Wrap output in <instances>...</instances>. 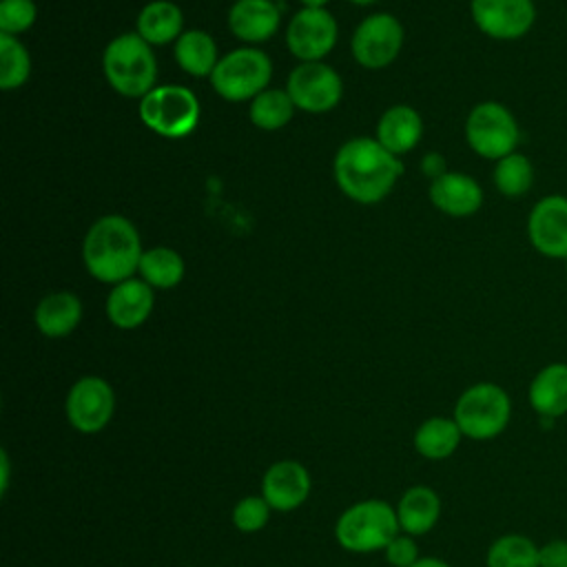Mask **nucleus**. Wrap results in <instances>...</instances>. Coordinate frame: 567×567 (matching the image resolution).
Masks as SVG:
<instances>
[{"instance_id":"nucleus-1","label":"nucleus","mask_w":567,"mask_h":567,"mask_svg":"<svg viewBox=\"0 0 567 567\" xmlns=\"http://www.w3.org/2000/svg\"><path fill=\"white\" fill-rule=\"evenodd\" d=\"M337 186L357 204H377L385 199L399 177L403 162L379 144L374 137H352L334 155Z\"/></svg>"},{"instance_id":"nucleus-2","label":"nucleus","mask_w":567,"mask_h":567,"mask_svg":"<svg viewBox=\"0 0 567 567\" xmlns=\"http://www.w3.org/2000/svg\"><path fill=\"white\" fill-rule=\"evenodd\" d=\"M142 252L137 228L122 215L95 219L82 241V261L89 275L113 286L137 272Z\"/></svg>"},{"instance_id":"nucleus-3","label":"nucleus","mask_w":567,"mask_h":567,"mask_svg":"<svg viewBox=\"0 0 567 567\" xmlns=\"http://www.w3.org/2000/svg\"><path fill=\"white\" fill-rule=\"evenodd\" d=\"M102 71L115 93L142 100L155 89L157 62L153 47L140 33H122L106 44Z\"/></svg>"},{"instance_id":"nucleus-4","label":"nucleus","mask_w":567,"mask_h":567,"mask_svg":"<svg viewBox=\"0 0 567 567\" xmlns=\"http://www.w3.org/2000/svg\"><path fill=\"white\" fill-rule=\"evenodd\" d=\"M396 534H401L396 507L383 498L357 501L334 523V538L350 554L383 551Z\"/></svg>"},{"instance_id":"nucleus-5","label":"nucleus","mask_w":567,"mask_h":567,"mask_svg":"<svg viewBox=\"0 0 567 567\" xmlns=\"http://www.w3.org/2000/svg\"><path fill=\"white\" fill-rule=\"evenodd\" d=\"M452 419L465 439L492 441L501 436L512 421V399L503 385L478 381L458 394Z\"/></svg>"},{"instance_id":"nucleus-6","label":"nucleus","mask_w":567,"mask_h":567,"mask_svg":"<svg viewBox=\"0 0 567 567\" xmlns=\"http://www.w3.org/2000/svg\"><path fill=\"white\" fill-rule=\"evenodd\" d=\"M199 100L182 84H159L140 100V120L153 133L182 140L199 124Z\"/></svg>"},{"instance_id":"nucleus-7","label":"nucleus","mask_w":567,"mask_h":567,"mask_svg":"<svg viewBox=\"0 0 567 567\" xmlns=\"http://www.w3.org/2000/svg\"><path fill=\"white\" fill-rule=\"evenodd\" d=\"M272 62L257 47H239L221 55L210 73V86L226 102H248L268 89Z\"/></svg>"},{"instance_id":"nucleus-8","label":"nucleus","mask_w":567,"mask_h":567,"mask_svg":"<svg viewBox=\"0 0 567 567\" xmlns=\"http://www.w3.org/2000/svg\"><path fill=\"white\" fill-rule=\"evenodd\" d=\"M465 140L478 157L498 162L501 157L518 151L520 126L505 104L485 100L474 104L467 113Z\"/></svg>"},{"instance_id":"nucleus-9","label":"nucleus","mask_w":567,"mask_h":567,"mask_svg":"<svg viewBox=\"0 0 567 567\" xmlns=\"http://www.w3.org/2000/svg\"><path fill=\"white\" fill-rule=\"evenodd\" d=\"M115 412V392L102 377L86 374L78 379L64 399V414L69 425L80 434L102 432Z\"/></svg>"},{"instance_id":"nucleus-10","label":"nucleus","mask_w":567,"mask_h":567,"mask_svg":"<svg viewBox=\"0 0 567 567\" xmlns=\"http://www.w3.org/2000/svg\"><path fill=\"white\" fill-rule=\"evenodd\" d=\"M403 47V27L390 13H370L352 33V55L363 69L390 66Z\"/></svg>"},{"instance_id":"nucleus-11","label":"nucleus","mask_w":567,"mask_h":567,"mask_svg":"<svg viewBox=\"0 0 567 567\" xmlns=\"http://www.w3.org/2000/svg\"><path fill=\"white\" fill-rule=\"evenodd\" d=\"M286 91L297 109L306 113H328L339 104L343 82L326 62H299L288 75Z\"/></svg>"},{"instance_id":"nucleus-12","label":"nucleus","mask_w":567,"mask_h":567,"mask_svg":"<svg viewBox=\"0 0 567 567\" xmlns=\"http://www.w3.org/2000/svg\"><path fill=\"white\" fill-rule=\"evenodd\" d=\"M470 16L483 35L509 42L532 31L536 4L534 0H470Z\"/></svg>"},{"instance_id":"nucleus-13","label":"nucleus","mask_w":567,"mask_h":567,"mask_svg":"<svg viewBox=\"0 0 567 567\" xmlns=\"http://www.w3.org/2000/svg\"><path fill=\"white\" fill-rule=\"evenodd\" d=\"M337 20L328 9H299L286 27V44L301 62H321L337 44Z\"/></svg>"},{"instance_id":"nucleus-14","label":"nucleus","mask_w":567,"mask_h":567,"mask_svg":"<svg viewBox=\"0 0 567 567\" xmlns=\"http://www.w3.org/2000/svg\"><path fill=\"white\" fill-rule=\"evenodd\" d=\"M527 239L547 259L567 257V195L540 197L527 215Z\"/></svg>"},{"instance_id":"nucleus-15","label":"nucleus","mask_w":567,"mask_h":567,"mask_svg":"<svg viewBox=\"0 0 567 567\" xmlns=\"http://www.w3.org/2000/svg\"><path fill=\"white\" fill-rule=\"evenodd\" d=\"M310 472L295 458L275 461L261 476V496L275 512H292L310 496Z\"/></svg>"},{"instance_id":"nucleus-16","label":"nucleus","mask_w":567,"mask_h":567,"mask_svg":"<svg viewBox=\"0 0 567 567\" xmlns=\"http://www.w3.org/2000/svg\"><path fill=\"white\" fill-rule=\"evenodd\" d=\"M153 306V288L144 279L131 277L111 288L106 297V317L120 330H135L151 317Z\"/></svg>"},{"instance_id":"nucleus-17","label":"nucleus","mask_w":567,"mask_h":567,"mask_svg":"<svg viewBox=\"0 0 567 567\" xmlns=\"http://www.w3.org/2000/svg\"><path fill=\"white\" fill-rule=\"evenodd\" d=\"M427 195L434 208L450 217H470L483 206L481 184L458 171H445L432 179Z\"/></svg>"},{"instance_id":"nucleus-18","label":"nucleus","mask_w":567,"mask_h":567,"mask_svg":"<svg viewBox=\"0 0 567 567\" xmlns=\"http://www.w3.org/2000/svg\"><path fill=\"white\" fill-rule=\"evenodd\" d=\"M281 24V4L275 0H237L228 11L230 33L246 42L259 44L270 40Z\"/></svg>"},{"instance_id":"nucleus-19","label":"nucleus","mask_w":567,"mask_h":567,"mask_svg":"<svg viewBox=\"0 0 567 567\" xmlns=\"http://www.w3.org/2000/svg\"><path fill=\"white\" fill-rule=\"evenodd\" d=\"M527 403L538 419L554 421L567 414V363L551 361L529 381Z\"/></svg>"},{"instance_id":"nucleus-20","label":"nucleus","mask_w":567,"mask_h":567,"mask_svg":"<svg viewBox=\"0 0 567 567\" xmlns=\"http://www.w3.org/2000/svg\"><path fill=\"white\" fill-rule=\"evenodd\" d=\"M423 135V120L419 111L408 104H394L377 122V140L392 155L401 157L412 151Z\"/></svg>"},{"instance_id":"nucleus-21","label":"nucleus","mask_w":567,"mask_h":567,"mask_svg":"<svg viewBox=\"0 0 567 567\" xmlns=\"http://www.w3.org/2000/svg\"><path fill=\"white\" fill-rule=\"evenodd\" d=\"M82 319V301L75 292L55 290L44 295L33 312L35 328L49 339H62L71 334Z\"/></svg>"},{"instance_id":"nucleus-22","label":"nucleus","mask_w":567,"mask_h":567,"mask_svg":"<svg viewBox=\"0 0 567 567\" xmlns=\"http://www.w3.org/2000/svg\"><path fill=\"white\" fill-rule=\"evenodd\" d=\"M394 507L401 532L410 536H423L432 532L443 509L441 496L427 485L408 487Z\"/></svg>"},{"instance_id":"nucleus-23","label":"nucleus","mask_w":567,"mask_h":567,"mask_svg":"<svg viewBox=\"0 0 567 567\" xmlns=\"http://www.w3.org/2000/svg\"><path fill=\"white\" fill-rule=\"evenodd\" d=\"M135 33H140L151 47L175 42L184 33L182 9L171 0H153L144 4L135 20Z\"/></svg>"},{"instance_id":"nucleus-24","label":"nucleus","mask_w":567,"mask_h":567,"mask_svg":"<svg viewBox=\"0 0 567 567\" xmlns=\"http://www.w3.org/2000/svg\"><path fill=\"white\" fill-rule=\"evenodd\" d=\"M463 432L452 416H430L414 430L412 443L419 456L427 461H445L461 445Z\"/></svg>"},{"instance_id":"nucleus-25","label":"nucleus","mask_w":567,"mask_h":567,"mask_svg":"<svg viewBox=\"0 0 567 567\" xmlns=\"http://www.w3.org/2000/svg\"><path fill=\"white\" fill-rule=\"evenodd\" d=\"M173 55L177 66L195 78H210L213 69L217 66V44L210 33L202 29H190L184 31L173 47Z\"/></svg>"},{"instance_id":"nucleus-26","label":"nucleus","mask_w":567,"mask_h":567,"mask_svg":"<svg viewBox=\"0 0 567 567\" xmlns=\"http://www.w3.org/2000/svg\"><path fill=\"white\" fill-rule=\"evenodd\" d=\"M184 270L186 266L182 255L168 246H155L144 250L137 266L140 279H144L151 288L159 290L177 286L184 279Z\"/></svg>"},{"instance_id":"nucleus-27","label":"nucleus","mask_w":567,"mask_h":567,"mask_svg":"<svg viewBox=\"0 0 567 567\" xmlns=\"http://www.w3.org/2000/svg\"><path fill=\"white\" fill-rule=\"evenodd\" d=\"M538 549L540 545L525 534H501L485 551V567H540Z\"/></svg>"},{"instance_id":"nucleus-28","label":"nucleus","mask_w":567,"mask_h":567,"mask_svg":"<svg viewBox=\"0 0 567 567\" xmlns=\"http://www.w3.org/2000/svg\"><path fill=\"white\" fill-rule=\"evenodd\" d=\"M295 102L288 91L266 89L257 97L250 100L248 117L261 131H277L286 126L295 115Z\"/></svg>"},{"instance_id":"nucleus-29","label":"nucleus","mask_w":567,"mask_h":567,"mask_svg":"<svg viewBox=\"0 0 567 567\" xmlns=\"http://www.w3.org/2000/svg\"><path fill=\"white\" fill-rule=\"evenodd\" d=\"M534 177H536L534 164L520 151H514L501 157L492 173V182L496 190L505 197H523L525 193H529L534 186Z\"/></svg>"},{"instance_id":"nucleus-30","label":"nucleus","mask_w":567,"mask_h":567,"mask_svg":"<svg viewBox=\"0 0 567 567\" xmlns=\"http://www.w3.org/2000/svg\"><path fill=\"white\" fill-rule=\"evenodd\" d=\"M31 75V55L24 44L13 38L0 33V89L11 91L22 86Z\"/></svg>"},{"instance_id":"nucleus-31","label":"nucleus","mask_w":567,"mask_h":567,"mask_svg":"<svg viewBox=\"0 0 567 567\" xmlns=\"http://www.w3.org/2000/svg\"><path fill=\"white\" fill-rule=\"evenodd\" d=\"M270 512H272V507L266 503V498L261 494H252V496H244L235 503L230 518H233V525L241 534H255L268 525Z\"/></svg>"},{"instance_id":"nucleus-32","label":"nucleus","mask_w":567,"mask_h":567,"mask_svg":"<svg viewBox=\"0 0 567 567\" xmlns=\"http://www.w3.org/2000/svg\"><path fill=\"white\" fill-rule=\"evenodd\" d=\"M38 18L33 0H0V33L18 38L29 31Z\"/></svg>"},{"instance_id":"nucleus-33","label":"nucleus","mask_w":567,"mask_h":567,"mask_svg":"<svg viewBox=\"0 0 567 567\" xmlns=\"http://www.w3.org/2000/svg\"><path fill=\"white\" fill-rule=\"evenodd\" d=\"M383 556L385 560L392 565V567H410L419 560V547H416V540L414 536L410 534H396L383 549Z\"/></svg>"},{"instance_id":"nucleus-34","label":"nucleus","mask_w":567,"mask_h":567,"mask_svg":"<svg viewBox=\"0 0 567 567\" xmlns=\"http://www.w3.org/2000/svg\"><path fill=\"white\" fill-rule=\"evenodd\" d=\"M540 567H567V538H551L538 549Z\"/></svg>"},{"instance_id":"nucleus-35","label":"nucleus","mask_w":567,"mask_h":567,"mask_svg":"<svg viewBox=\"0 0 567 567\" xmlns=\"http://www.w3.org/2000/svg\"><path fill=\"white\" fill-rule=\"evenodd\" d=\"M423 171H427V173L432 175V179H436L439 175L445 173V159H443L441 155L432 153V155H427V157L423 159Z\"/></svg>"},{"instance_id":"nucleus-36","label":"nucleus","mask_w":567,"mask_h":567,"mask_svg":"<svg viewBox=\"0 0 567 567\" xmlns=\"http://www.w3.org/2000/svg\"><path fill=\"white\" fill-rule=\"evenodd\" d=\"M410 567H450L445 560L441 558H434V556H425V558H419L414 565Z\"/></svg>"},{"instance_id":"nucleus-37","label":"nucleus","mask_w":567,"mask_h":567,"mask_svg":"<svg viewBox=\"0 0 567 567\" xmlns=\"http://www.w3.org/2000/svg\"><path fill=\"white\" fill-rule=\"evenodd\" d=\"M303 7H310V9H323L330 0H299Z\"/></svg>"},{"instance_id":"nucleus-38","label":"nucleus","mask_w":567,"mask_h":567,"mask_svg":"<svg viewBox=\"0 0 567 567\" xmlns=\"http://www.w3.org/2000/svg\"><path fill=\"white\" fill-rule=\"evenodd\" d=\"M350 2H354V4H361V7H365V4H372V2H377V0H350Z\"/></svg>"},{"instance_id":"nucleus-39","label":"nucleus","mask_w":567,"mask_h":567,"mask_svg":"<svg viewBox=\"0 0 567 567\" xmlns=\"http://www.w3.org/2000/svg\"><path fill=\"white\" fill-rule=\"evenodd\" d=\"M563 261H565V272H567V257H565V259H563Z\"/></svg>"}]
</instances>
